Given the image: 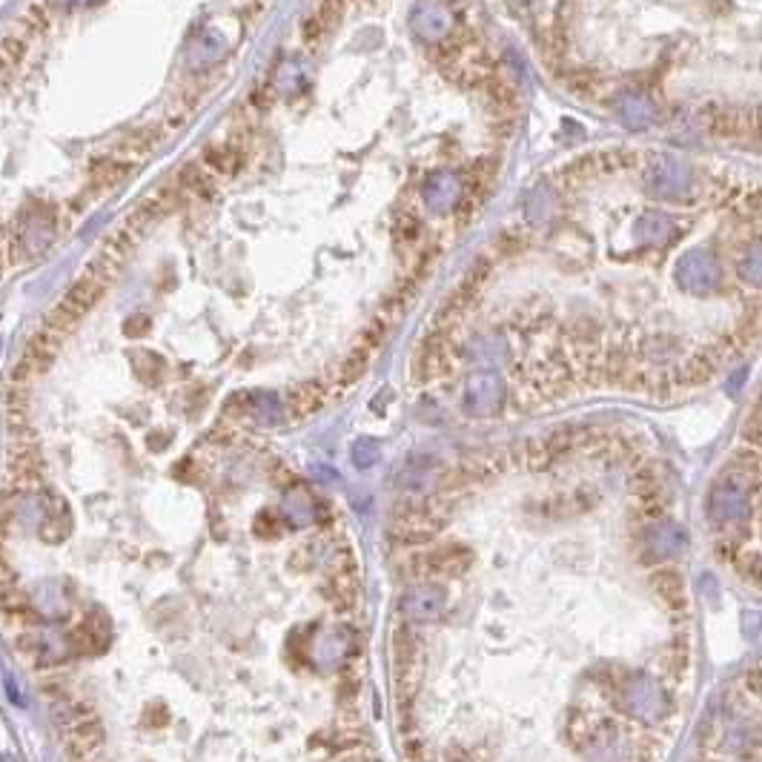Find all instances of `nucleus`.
<instances>
[{
	"mask_svg": "<svg viewBox=\"0 0 762 762\" xmlns=\"http://www.w3.org/2000/svg\"><path fill=\"white\" fill-rule=\"evenodd\" d=\"M370 359H372V353L367 347H362V344H355L342 359V364L335 367V372H333V387H335V390H347V387H353L355 381H359L367 372V367H370Z\"/></svg>",
	"mask_w": 762,
	"mask_h": 762,
	"instance_id": "f3484780",
	"label": "nucleus"
},
{
	"mask_svg": "<svg viewBox=\"0 0 762 762\" xmlns=\"http://www.w3.org/2000/svg\"><path fill=\"white\" fill-rule=\"evenodd\" d=\"M453 18L442 0H425L413 9V29L425 41H445L450 35Z\"/></svg>",
	"mask_w": 762,
	"mask_h": 762,
	"instance_id": "1a4fd4ad",
	"label": "nucleus"
},
{
	"mask_svg": "<svg viewBox=\"0 0 762 762\" xmlns=\"http://www.w3.org/2000/svg\"><path fill=\"white\" fill-rule=\"evenodd\" d=\"M648 193L659 201H685L693 193L691 166L676 155H656L648 166Z\"/></svg>",
	"mask_w": 762,
	"mask_h": 762,
	"instance_id": "423d86ee",
	"label": "nucleus"
},
{
	"mask_svg": "<svg viewBox=\"0 0 762 762\" xmlns=\"http://www.w3.org/2000/svg\"><path fill=\"white\" fill-rule=\"evenodd\" d=\"M281 531H284V519H281V513H276V511H269V507H264V511L256 516V533H259L261 539L281 536Z\"/></svg>",
	"mask_w": 762,
	"mask_h": 762,
	"instance_id": "412c9836",
	"label": "nucleus"
},
{
	"mask_svg": "<svg viewBox=\"0 0 762 762\" xmlns=\"http://www.w3.org/2000/svg\"><path fill=\"white\" fill-rule=\"evenodd\" d=\"M107 293V284H100L98 278H92V276H87L83 273L70 290H66L63 296H61V301L55 304L52 310H49V315H46V325L43 327H49V330H55V333H61V335H70L80 321H83V315H87L95 304L100 301V296Z\"/></svg>",
	"mask_w": 762,
	"mask_h": 762,
	"instance_id": "7ed1b4c3",
	"label": "nucleus"
},
{
	"mask_svg": "<svg viewBox=\"0 0 762 762\" xmlns=\"http://www.w3.org/2000/svg\"><path fill=\"white\" fill-rule=\"evenodd\" d=\"M619 118H622V124L628 127V129H648L651 124H656V107H654V100L648 95H642V92H625L619 98Z\"/></svg>",
	"mask_w": 762,
	"mask_h": 762,
	"instance_id": "2eb2a0df",
	"label": "nucleus"
},
{
	"mask_svg": "<svg viewBox=\"0 0 762 762\" xmlns=\"http://www.w3.org/2000/svg\"><path fill=\"white\" fill-rule=\"evenodd\" d=\"M72 531V513H70V504H66L61 496L55 494H49V502H46V513H43V522H41V539L46 541H63L66 536H70Z\"/></svg>",
	"mask_w": 762,
	"mask_h": 762,
	"instance_id": "dca6fc26",
	"label": "nucleus"
},
{
	"mask_svg": "<svg viewBox=\"0 0 762 762\" xmlns=\"http://www.w3.org/2000/svg\"><path fill=\"white\" fill-rule=\"evenodd\" d=\"M327 401V387L321 381H301L296 384L284 399V410L293 421H307L310 416H315Z\"/></svg>",
	"mask_w": 762,
	"mask_h": 762,
	"instance_id": "9b49d317",
	"label": "nucleus"
},
{
	"mask_svg": "<svg viewBox=\"0 0 762 762\" xmlns=\"http://www.w3.org/2000/svg\"><path fill=\"white\" fill-rule=\"evenodd\" d=\"M9 490L12 494H32V490L43 487V456L38 447V438L32 436V430L12 433L9 445Z\"/></svg>",
	"mask_w": 762,
	"mask_h": 762,
	"instance_id": "20e7f679",
	"label": "nucleus"
},
{
	"mask_svg": "<svg viewBox=\"0 0 762 762\" xmlns=\"http://www.w3.org/2000/svg\"><path fill=\"white\" fill-rule=\"evenodd\" d=\"M634 239L639 247H648V249L668 247L676 239V224L665 212H645L634 224Z\"/></svg>",
	"mask_w": 762,
	"mask_h": 762,
	"instance_id": "ddd939ff",
	"label": "nucleus"
},
{
	"mask_svg": "<svg viewBox=\"0 0 762 762\" xmlns=\"http://www.w3.org/2000/svg\"><path fill=\"white\" fill-rule=\"evenodd\" d=\"M673 281L680 290L691 296H708L714 293L722 281V269L714 252L708 249H688L673 264Z\"/></svg>",
	"mask_w": 762,
	"mask_h": 762,
	"instance_id": "39448f33",
	"label": "nucleus"
},
{
	"mask_svg": "<svg viewBox=\"0 0 762 762\" xmlns=\"http://www.w3.org/2000/svg\"><path fill=\"white\" fill-rule=\"evenodd\" d=\"M465 198V181L453 173H436L428 183H425V201L433 210H456Z\"/></svg>",
	"mask_w": 762,
	"mask_h": 762,
	"instance_id": "f8f14e48",
	"label": "nucleus"
},
{
	"mask_svg": "<svg viewBox=\"0 0 762 762\" xmlns=\"http://www.w3.org/2000/svg\"><path fill=\"white\" fill-rule=\"evenodd\" d=\"M419 232H421V224L416 221V218H404V221L399 224V230H396L399 241H404V244H413L419 239Z\"/></svg>",
	"mask_w": 762,
	"mask_h": 762,
	"instance_id": "4be33fe9",
	"label": "nucleus"
},
{
	"mask_svg": "<svg viewBox=\"0 0 762 762\" xmlns=\"http://www.w3.org/2000/svg\"><path fill=\"white\" fill-rule=\"evenodd\" d=\"M109 639H112V625H109V619L100 611L87 614L72 628V645H75L78 654H100V651H107Z\"/></svg>",
	"mask_w": 762,
	"mask_h": 762,
	"instance_id": "6e6552de",
	"label": "nucleus"
},
{
	"mask_svg": "<svg viewBox=\"0 0 762 762\" xmlns=\"http://www.w3.org/2000/svg\"><path fill=\"white\" fill-rule=\"evenodd\" d=\"M63 338H66V335H61V333H55V330H49V327H41L35 335L29 338V344H26V350H24V359L14 364L12 381H14V384H29L32 379L43 376V372L55 364L58 353H61V347H63Z\"/></svg>",
	"mask_w": 762,
	"mask_h": 762,
	"instance_id": "0eeeda50",
	"label": "nucleus"
},
{
	"mask_svg": "<svg viewBox=\"0 0 762 762\" xmlns=\"http://www.w3.org/2000/svg\"><path fill=\"white\" fill-rule=\"evenodd\" d=\"M49 24H52V9H49L46 0H32V4L24 9V14L18 18V26L26 32L29 38H35V41L49 29Z\"/></svg>",
	"mask_w": 762,
	"mask_h": 762,
	"instance_id": "a211bd4d",
	"label": "nucleus"
},
{
	"mask_svg": "<svg viewBox=\"0 0 762 762\" xmlns=\"http://www.w3.org/2000/svg\"><path fill=\"white\" fill-rule=\"evenodd\" d=\"M239 152H235L232 146H212L207 155H204V169L212 175H232L235 173V166H239Z\"/></svg>",
	"mask_w": 762,
	"mask_h": 762,
	"instance_id": "6ab92c4d",
	"label": "nucleus"
},
{
	"mask_svg": "<svg viewBox=\"0 0 762 762\" xmlns=\"http://www.w3.org/2000/svg\"><path fill=\"white\" fill-rule=\"evenodd\" d=\"M0 616L12 628H32L38 625V611L29 602V597L18 588V582H0Z\"/></svg>",
	"mask_w": 762,
	"mask_h": 762,
	"instance_id": "9d476101",
	"label": "nucleus"
},
{
	"mask_svg": "<svg viewBox=\"0 0 762 762\" xmlns=\"http://www.w3.org/2000/svg\"><path fill=\"white\" fill-rule=\"evenodd\" d=\"M739 276L748 281L757 290H762V244L751 247L739 261Z\"/></svg>",
	"mask_w": 762,
	"mask_h": 762,
	"instance_id": "aec40b11",
	"label": "nucleus"
},
{
	"mask_svg": "<svg viewBox=\"0 0 762 762\" xmlns=\"http://www.w3.org/2000/svg\"><path fill=\"white\" fill-rule=\"evenodd\" d=\"M347 4H350V0H321L318 12L313 14L307 24H304V41H307V43L325 41L330 32L335 29V24L344 18Z\"/></svg>",
	"mask_w": 762,
	"mask_h": 762,
	"instance_id": "4468645a",
	"label": "nucleus"
},
{
	"mask_svg": "<svg viewBox=\"0 0 762 762\" xmlns=\"http://www.w3.org/2000/svg\"><path fill=\"white\" fill-rule=\"evenodd\" d=\"M393 513L399 616L467 639L470 725L438 762H663L693 682L688 536L648 453L553 430L447 473Z\"/></svg>",
	"mask_w": 762,
	"mask_h": 762,
	"instance_id": "f257e3e1",
	"label": "nucleus"
},
{
	"mask_svg": "<svg viewBox=\"0 0 762 762\" xmlns=\"http://www.w3.org/2000/svg\"><path fill=\"white\" fill-rule=\"evenodd\" d=\"M58 722L63 728V739L70 745V754L75 762H92L95 754L104 748V728H100L89 705L63 702Z\"/></svg>",
	"mask_w": 762,
	"mask_h": 762,
	"instance_id": "f03ea898",
	"label": "nucleus"
}]
</instances>
